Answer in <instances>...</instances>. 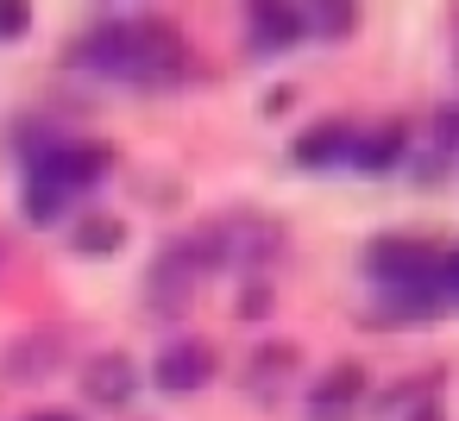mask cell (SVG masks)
<instances>
[{
  "mask_svg": "<svg viewBox=\"0 0 459 421\" xmlns=\"http://www.w3.org/2000/svg\"><path fill=\"white\" fill-rule=\"evenodd\" d=\"M440 264V245L415 239V233H384L365 245V277L377 289V314L384 321H434L428 314V277Z\"/></svg>",
  "mask_w": 459,
  "mask_h": 421,
  "instance_id": "277c9868",
  "label": "cell"
},
{
  "mask_svg": "<svg viewBox=\"0 0 459 421\" xmlns=\"http://www.w3.org/2000/svg\"><path fill=\"white\" fill-rule=\"evenodd\" d=\"M403 170L421 183H459V107H440L428 126L409 133Z\"/></svg>",
  "mask_w": 459,
  "mask_h": 421,
  "instance_id": "52a82bcc",
  "label": "cell"
},
{
  "mask_svg": "<svg viewBox=\"0 0 459 421\" xmlns=\"http://www.w3.org/2000/svg\"><path fill=\"white\" fill-rule=\"evenodd\" d=\"M308 421H365V371L359 365L327 371L308 396Z\"/></svg>",
  "mask_w": 459,
  "mask_h": 421,
  "instance_id": "9c48e42d",
  "label": "cell"
},
{
  "mask_svg": "<svg viewBox=\"0 0 459 421\" xmlns=\"http://www.w3.org/2000/svg\"><path fill=\"white\" fill-rule=\"evenodd\" d=\"M390 408H403L396 421H446V415H440V396H434V383L396 390V396H390Z\"/></svg>",
  "mask_w": 459,
  "mask_h": 421,
  "instance_id": "5bb4252c",
  "label": "cell"
},
{
  "mask_svg": "<svg viewBox=\"0 0 459 421\" xmlns=\"http://www.w3.org/2000/svg\"><path fill=\"white\" fill-rule=\"evenodd\" d=\"M459 308V245L440 252L434 277H428V314H453Z\"/></svg>",
  "mask_w": 459,
  "mask_h": 421,
  "instance_id": "7c38bea8",
  "label": "cell"
},
{
  "mask_svg": "<svg viewBox=\"0 0 459 421\" xmlns=\"http://www.w3.org/2000/svg\"><path fill=\"white\" fill-rule=\"evenodd\" d=\"M409 126L403 120H321L290 139L296 170H352V176H390L403 170Z\"/></svg>",
  "mask_w": 459,
  "mask_h": 421,
  "instance_id": "3957f363",
  "label": "cell"
},
{
  "mask_svg": "<svg viewBox=\"0 0 459 421\" xmlns=\"http://www.w3.org/2000/svg\"><path fill=\"white\" fill-rule=\"evenodd\" d=\"M20 151H26V220L32 227H57L89 189H101L114 176V151L95 145V139H76V133H20Z\"/></svg>",
  "mask_w": 459,
  "mask_h": 421,
  "instance_id": "7a4b0ae2",
  "label": "cell"
},
{
  "mask_svg": "<svg viewBox=\"0 0 459 421\" xmlns=\"http://www.w3.org/2000/svg\"><path fill=\"white\" fill-rule=\"evenodd\" d=\"M51 358H57V339H32V346H20V352H7V377L39 383V377L51 371Z\"/></svg>",
  "mask_w": 459,
  "mask_h": 421,
  "instance_id": "4fadbf2b",
  "label": "cell"
},
{
  "mask_svg": "<svg viewBox=\"0 0 459 421\" xmlns=\"http://www.w3.org/2000/svg\"><path fill=\"white\" fill-rule=\"evenodd\" d=\"M246 51L252 57H283L296 45H333L359 26V13L346 7V0H296V7H283V0H271V7H252L246 13Z\"/></svg>",
  "mask_w": 459,
  "mask_h": 421,
  "instance_id": "8992f818",
  "label": "cell"
},
{
  "mask_svg": "<svg viewBox=\"0 0 459 421\" xmlns=\"http://www.w3.org/2000/svg\"><path fill=\"white\" fill-rule=\"evenodd\" d=\"M221 271H227V245H221V220H208V227L183 233V239H170V245L152 258V271H145V302H152L158 314H183V308L202 296V283L221 277Z\"/></svg>",
  "mask_w": 459,
  "mask_h": 421,
  "instance_id": "5b68a950",
  "label": "cell"
},
{
  "mask_svg": "<svg viewBox=\"0 0 459 421\" xmlns=\"http://www.w3.org/2000/svg\"><path fill=\"white\" fill-rule=\"evenodd\" d=\"M82 383H89V396H95V402H114V408H120V402H133V390H139V377H133V358H126V352H101V358L89 365V377H82Z\"/></svg>",
  "mask_w": 459,
  "mask_h": 421,
  "instance_id": "30bf717a",
  "label": "cell"
},
{
  "mask_svg": "<svg viewBox=\"0 0 459 421\" xmlns=\"http://www.w3.org/2000/svg\"><path fill=\"white\" fill-rule=\"evenodd\" d=\"M32 32V7L26 0H0V39H26Z\"/></svg>",
  "mask_w": 459,
  "mask_h": 421,
  "instance_id": "9a60e30c",
  "label": "cell"
},
{
  "mask_svg": "<svg viewBox=\"0 0 459 421\" xmlns=\"http://www.w3.org/2000/svg\"><path fill=\"white\" fill-rule=\"evenodd\" d=\"M208 377H214V346H208V339H170V346L158 352V365H152V383L170 390V396H189V390H202Z\"/></svg>",
  "mask_w": 459,
  "mask_h": 421,
  "instance_id": "ba28073f",
  "label": "cell"
},
{
  "mask_svg": "<svg viewBox=\"0 0 459 421\" xmlns=\"http://www.w3.org/2000/svg\"><path fill=\"white\" fill-rule=\"evenodd\" d=\"M70 245H76L82 258H114V252L126 245V227H120V220H108V214H89V220H76V227H70Z\"/></svg>",
  "mask_w": 459,
  "mask_h": 421,
  "instance_id": "8fae6325",
  "label": "cell"
},
{
  "mask_svg": "<svg viewBox=\"0 0 459 421\" xmlns=\"http://www.w3.org/2000/svg\"><path fill=\"white\" fill-rule=\"evenodd\" d=\"M70 70L89 82H114V89H170L195 70V57L170 20L120 13V20H95L70 45Z\"/></svg>",
  "mask_w": 459,
  "mask_h": 421,
  "instance_id": "6da1fadb",
  "label": "cell"
}]
</instances>
